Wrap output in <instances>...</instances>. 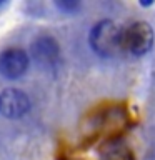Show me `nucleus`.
Instances as JSON below:
<instances>
[{"label":"nucleus","instance_id":"nucleus-6","mask_svg":"<svg viewBox=\"0 0 155 160\" xmlns=\"http://www.w3.org/2000/svg\"><path fill=\"white\" fill-rule=\"evenodd\" d=\"M60 8H63V10H73V8H77V3H73V2H62V3H57Z\"/></svg>","mask_w":155,"mask_h":160},{"label":"nucleus","instance_id":"nucleus-2","mask_svg":"<svg viewBox=\"0 0 155 160\" xmlns=\"http://www.w3.org/2000/svg\"><path fill=\"white\" fill-rule=\"evenodd\" d=\"M153 45V32L147 22H133L128 28L123 30L122 47L128 53L140 57L145 55Z\"/></svg>","mask_w":155,"mask_h":160},{"label":"nucleus","instance_id":"nucleus-1","mask_svg":"<svg viewBox=\"0 0 155 160\" xmlns=\"http://www.w3.org/2000/svg\"><path fill=\"white\" fill-rule=\"evenodd\" d=\"M122 38H123V30H120L117 23L112 22V20H102L92 28L88 42L98 55L112 57L120 48H123Z\"/></svg>","mask_w":155,"mask_h":160},{"label":"nucleus","instance_id":"nucleus-4","mask_svg":"<svg viewBox=\"0 0 155 160\" xmlns=\"http://www.w3.org/2000/svg\"><path fill=\"white\" fill-rule=\"evenodd\" d=\"M28 107H30L28 97L22 92V90L7 88L2 95H0V112H2L5 117L18 118V117H22V115L27 113Z\"/></svg>","mask_w":155,"mask_h":160},{"label":"nucleus","instance_id":"nucleus-3","mask_svg":"<svg viewBox=\"0 0 155 160\" xmlns=\"http://www.w3.org/2000/svg\"><path fill=\"white\" fill-rule=\"evenodd\" d=\"M28 57L20 48H8L0 53V73L5 78H18L27 72Z\"/></svg>","mask_w":155,"mask_h":160},{"label":"nucleus","instance_id":"nucleus-5","mask_svg":"<svg viewBox=\"0 0 155 160\" xmlns=\"http://www.w3.org/2000/svg\"><path fill=\"white\" fill-rule=\"evenodd\" d=\"M32 53L42 67H53L58 62L60 48L52 37H40L32 45Z\"/></svg>","mask_w":155,"mask_h":160}]
</instances>
